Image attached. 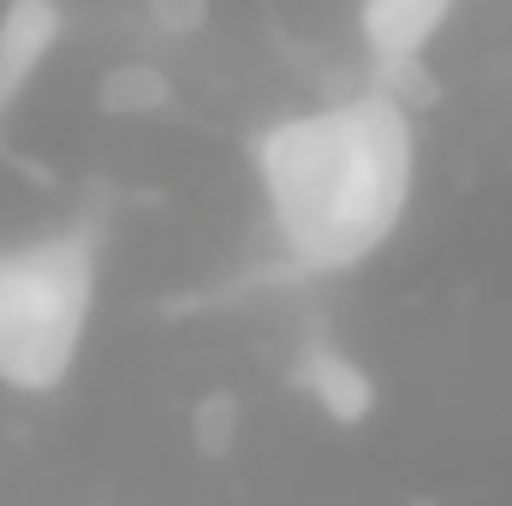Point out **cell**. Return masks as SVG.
Here are the masks:
<instances>
[{"label": "cell", "mask_w": 512, "mask_h": 506, "mask_svg": "<svg viewBox=\"0 0 512 506\" xmlns=\"http://www.w3.org/2000/svg\"><path fill=\"white\" fill-rule=\"evenodd\" d=\"M96 310V233L66 227L0 251V387L54 393L78 370Z\"/></svg>", "instance_id": "obj_2"}, {"label": "cell", "mask_w": 512, "mask_h": 506, "mask_svg": "<svg viewBox=\"0 0 512 506\" xmlns=\"http://www.w3.org/2000/svg\"><path fill=\"white\" fill-rule=\"evenodd\" d=\"M251 167L286 256L310 274L358 268L399 233L417 191L411 108L382 84L256 131Z\"/></svg>", "instance_id": "obj_1"}, {"label": "cell", "mask_w": 512, "mask_h": 506, "mask_svg": "<svg viewBox=\"0 0 512 506\" xmlns=\"http://www.w3.org/2000/svg\"><path fill=\"white\" fill-rule=\"evenodd\" d=\"M459 0H358V36L370 48V60L393 72L429 54V42L441 36V24L453 18Z\"/></svg>", "instance_id": "obj_3"}, {"label": "cell", "mask_w": 512, "mask_h": 506, "mask_svg": "<svg viewBox=\"0 0 512 506\" xmlns=\"http://www.w3.org/2000/svg\"><path fill=\"white\" fill-rule=\"evenodd\" d=\"M149 12H155V24H161L167 36H191V30L203 24L209 0H149Z\"/></svg>", "instance_id": "obj_7"}, {"label": "cell", "mask_w": 512, "mask_h": 506, "mask_svg": "<svg viewBox=\"0 0 512 506\" xmlns=\"http://www.w3.org/2000/svg\"><path fill=\"white\" fill-rule=\"evenodd\" d=\"M60 30H66L60 0H6V12H0V114L30 90V78L54 54Z\"/></svg>", "instance_id": "obj_4"}, {"label": "cell", "mask_w": 512, "mask_h": 506, "mask_svg": "<svg viewBox=\"0 0 512 506\" xmlns=\"http://www.w3.org/2000/svg\"><path fill=\"white\" fill-rule=\"evenodd\" d=\"M298 364H304L298 376L310 387V399H316L334 423H364V417H370L376 387H370V376H364L358 358H346V352H334V346H310Z\"/></svg>", "instance_id": "obj_5"}, {"label": "cell", "mask_w": 512, "mask_h": 506, "mask_svg": "<svg viewBox=\"0 0 512 506\" xmlns=\"http://www.w3.org/2000/svg\"><path fill=\"white\" fill-rule=\"evenodd\" d=\"M96 108L102 114H120V120H137V114H155L167 108V78L155 66H114L96 90Z\"/></svg>", "instance_id": "obj_6"}]
</instances>
